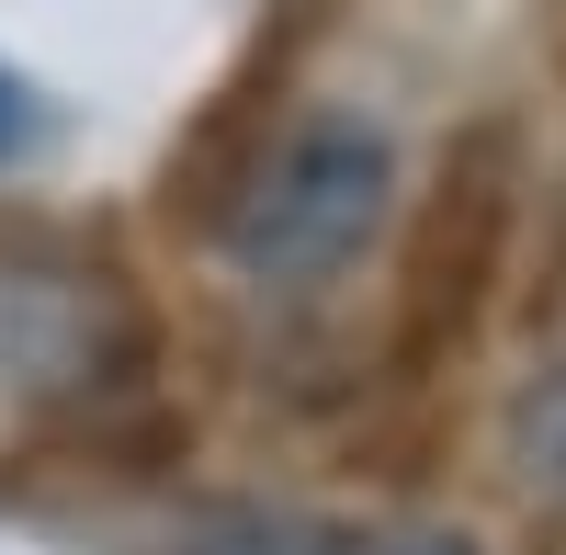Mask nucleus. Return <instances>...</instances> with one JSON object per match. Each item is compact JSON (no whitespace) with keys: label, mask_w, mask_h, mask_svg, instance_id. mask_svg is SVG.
I'll list each match as a JSON object with an SVG mask.
<instances>
[{"label":"nucleus","mask_w":566,"mask_h":555,"mask_svg":"<svg viewBox=\"0 0 566 555\" xmlns=\"http://www.w3.org/2000/svg\"><path fill=\"white\" fill-rule=\"evenodd\" d=\"M0 148H34V114H23V91L0 80Z\"/></svg>","instance_id":"2"},{"label":"nucleus","mask_w":566,"mask_h":555,"mask_svg":"<svg viewBox=\"0 0 566 555\" xmlns=\"http://www.w3.org/2000/svg\"><path fill=\"white\" fill-rule=\"evenodd\" d=\"M397 555H476V544H442V533H431V544H397Z\"/></svg>","instance_id":"3"},{"label":"nucleus","mask_w":566,"mask_h":555,"mask_svg":"<svg viewBox=\"0 0 566 555\" xmlns=\"http://www.w3.org/2000/svg\"><path fill=\"white\" fill-rule=\"evenodd\" d=\"M397 193V148L363 114H306L283 148L250 170V193L227 205V261L250 284H328L340 261H363V239L386 227Z\"/></svg>","instance_id":"1"}]
</instances>
